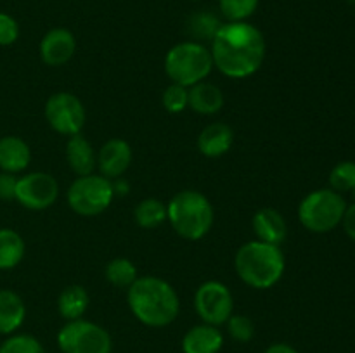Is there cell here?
Listing matches in <instances>:
<instances>
[{
  "instance_id": "cell-31",
  "label": "cell",
  "mask_w": 355,
  "mask_h": 353,
  "mask_svg": "<svg viewBox=\"0 0 355 353\" xmlns=\"http://www.w3.org/2000/svg\"><path fill=\"white\" fill-rule=\"evenodd\" d=\"M19 38V24L10 14L0 12V47L12 45Z\"/></svg>"
},
{
  "instance_id": "cell-28",
  "label": "cell",
  "mask_w": 355,
  "mask_h": 353,
  "mask_svg": "<svg viewBox=\"0 0 355 353\" xmlns=\"http://www.w3.org/2000/svg\"><path fill=\"white\" fill-rule=\"evenodd\" d=\"M0 353H45V348L35 336L14 334L0 345Z\"/></svg>"
},
{
  "instance_id": "cell-11",
  "label": "cell",
  "mask_w": 355,
  "mask_h": 353,
  "mask_svg": "<svg viewBox=\"0 0 355 353\" xmlns=\"http://www.w3.org/2000/svg\"><path fill=\"white\" fill-rule=\"evenodd\" d=\"M59 196L58 180L45 172H31L17 179L14 201L31 211L51 208Z\"/></svg>"
},
{
  "instance_id": "cell-5",
  "label": "cell",
  "mask_w": 355,
  "mask_h": 353,
  "mask_svg": "<svg viewBox=\"0 0 355 353\" xmlns=\"http://www.w3.org/2000/svg\"><path fill=\"white\" fill-rule=\"evenodd\" d=\"M214 69L210 48L201 42H180L173 45L165 57V73L172 83L182 87H193L205 82Z\"/></svg>"
},
{
  "instance_id": "cell-13",
  "label": "cell",
  "mask_w": 355,
  "mask_h": 353,
  "mask_svg": "<svg viewBox=\"0 0 355 353\" xmlns=\"http://www.w3.org/2000/svg\"><path fill=\"white\" fill-rule=\"evenodd\" d=\"M132 158L134 154H132V147L127 141L110 138L107 142H104L97 154V166H99L101 175L110 180L118 179L127 172Z\"/></svg>"
},
{
  "instance_id": "cell-4",
  "label": "cell",
  "mask_w": 355,
  "mask_h": 353,
  "mask_svg": "<svg viewBox=\"0 0 355 353\" xmlns=\"http://www.w3.org/2000/svg\"><path fill=\"white\" fill-rule=\"evenodd\" d=\"M214 206L200 190H180L166 204V220L177 235L187 241L205 237L214 225Z\"/></svg>"
},
{
  "instance_id": "cell-35",
  "label": "cell",
  "mask_w": 355,
  "mask_h": 353,
  "mask_svg": "<svg viewBox=\"0 0 355 353\" xmlns=\"http://www.w3.org/2000/svg\"><path fill=\"white\" fill-rule=\"evenodd\" d=\"M111 182H113V192H114V196H125V194L128 192V183L125 182L123 179H121V176H118V179H114V180H111Z\"/></svg>"
},
{
  "instance_id": "cell-21",
  "label": "cell",
  "mask_w": 355,
  "mask_h": 353,
  "mask_svg": "<svg viewBox=\"0 0 355 353\" xmlns=\"http://www.w3.org/2000/svg\"><path fill=\"white\" fill-rule=\"evenodd\" d=\"M89 308V293L83 286L73 284L64 287L58 298V310L64 320H78Z\"/></svg>"
},
{
  "instance_id": "cell-22",
  "label": "cell",
  "mask_w": 355,
  "mask_h": 353,
  "mask_svg": "<svg viewBox=\"0 0 355 353\" xmlns=\"http://www.w3.org/2000/svg\"><path fill=\"white\" fill-rule=\"evenodd\" d=\"M24 239L12 228H0V270H10L24 258Z\"/></svg>"
},
{
  "instance_id": "cell-18",
  "label": "cell",
  "mask_w": 355,
  "mask_h": 353,
  "mask_svg": "<svg viewBox=\"0 0 355 353\" xmlns=\"http://www.w3.org/2000/svg\"><path fill=\"white\" fill-rule=\"evenodd\" d=\"M66 161H68L69 168L76 175L83 176L94 173V168L97 166V156L90 142L83 135L76 134L68 138V144H66Z\"/></svg>"
},
{
  "instance_id": "cell-26",
  "label": "cell",
  "mask_w": 355,
  "mask_h": 353,
  "mask_svg": "<svg viewBox=\"0 0 355 353\" xmlns=\"http://www.w3.org/2000/svg\"><path fill=\"white\" fill-rule=\"evenodd\" d=\"M220 21L211 12H198L189 19V33L198 40H211L220 28Z\"/></svg>"
},
{
  "instance_id": "cell-3",
  "label": "cell",
  "mask_w": 355,
  "mask_h": 353,
  "mask_svg": "<svg viewBox=\"0 0 355 353\" xmlns=\"http://www.w3.org/2000/svg\"><path fill=\"white\" fill-rule=\"evenodd\" d=\"M234 269L246 286L253 289H269L283 277L286 260L279 246L255 239L245 242L236 251Z\"/></svg>"
},
{
  "instance_id": "cell-1",
  "label": "cell",
  "mask_w": 355,
  "mask_h": 353,
  "mask_svg": "<svg viewBox=\"0 0 355 353\" xmlns=\"http://www.w3.org/2000/svg\"><path fill=\"white\" fill-rule=\"evenodd\" d=\"M266 38L248 21L220 24L211 38L214 68L229 78H248L255 75L266 59Z\"/></svg>"
},
{
  "instance_id": "cell-25",
  "label": "cell",
  "mask_w": 355,
  "mask_h": 353,
  "mask_svg": "<svg viewBox=\"0 0 355 353\" xmlns=\"http://www.w3.org/2000/svg\"><path fill=\"white\" fill-rule=\"evenodd\" d=\"M260 0H218L220 14L227 19V23L246 21L259 9Z\"/></svg>"
},
{
  "instance_id": "cell-17",
  "label": "cell",
  "mask_w": 355,
  "mask_h": 353,
  "mask_svg": "<svg viewBox=\"0 0 355 353\" xmlns=\"http://www.w3.org/2000/svg\"><path fill=\"white\" fill-rule=\"evenodd\" d=\"M31 161L30 145L16 135L0 138V172L19 173L28 168Z\"/></svg>"
},
{
  "instance_id": "cell-29",
  "label": "cell",
  "mask_w": 355,
  "mask_h": 353,
  "mask_svg": "<svg viewBox=\"0 0 355 353\" xmlns=\"http://www.w3.org/2000/svg\"><path fill=\"white\" fill-rule=\"evenodd\" d=\"M163 107H165L168 113H182L184 109H187L189 106V89L182 85H177V83H172L165 89L162 97Z\"/></svg>"
},
{
  "instance_id": "cell-9",
  "label": "cell",
  "mask_w": 355,
  "mask_h": 353,
  "mask_svg": "<svg viewBox=\"0 0 355 353\" xmlns=\"http://www.w3.org/2000/svg\"><path fill=\"white\" fill-rule=\"evenodd\" d=\"M45 120L61 135H76L85 125L87 113L83 102L71 92L52 93L45 102Z\"/></svg>"
},
{
  "instance_id": "cell-36",
  "label": "cell",
  "mask_w": 355,
  "mask_h": 353,
  "mask_svg": "<svg viewBox=\"0 0 355 353\" xmlns=\"http://www.w3.org/2000/svg\"><path fill=\"white\" fill-rule=\"evenodd\" d=\"M352 192H354V199H355V187L352 189Z\"/></svg>"
},
{
  "instance_id": "cell-33",
  "label": "cell",
  "mask_w": 355,
  "mask_h": 353,
  "mask_svg": "<svg viewBox=\"0 0 355 353\" xmlns=\"http://www.w3.org/2000/svg\"><path fill=\"white\" fill-rule=\"evenodd\" d=\"M342 225L345 234L349 235L352 241H355V203L350 204V206H347L345 213H343V218H342Z\"/></svg>"
},
{
  "instance_id": "cell-34",
  "label": "cell",
  "mask_w": 355,
  "mask_h": 353,
  "mask_svg": "<svg viewBox=\"0 0 355 353\" xmlns=\"http://www.w3.org/2000/svg\"><path fill=\"white\" fill-rule=\"evenodd\" d=\"M263 353H298V352L293 348V346L288 345V343H274V345H270Z\"/></svg>"
},
{
  "instance_id": "cell-24",
  "label": "cell",
  "mask_w": 355,
  "mask_h": 353,
  "mask_svg": "<svg viewBox=\"0 0 355 353\" xmlns=\"http://www.w3.org/2000/svg\"><path fill=\"white\" fill-rule=\"evenodd\" d=\"M106 279L114 287H130L137 279V266L128 258H113L106 265Z\"/></svg>"
},
{
  "instance_id": "cell-30",
  "label": "cell",
  "mask_w": 355,
  "mask_h": 353,
  "mask_svg": "<svg viewBox=\"0 0 355 353\" xmlns=\"http://www.w3.org/2000/svg\"><path fill=\"white\" fill-rule=\"evenodd\" d=\"M225 324H227L229 336L238 343H250L253 339V336H255V324L246 315L232 314Z\"/></svg>"
},
{
  "instance_id": "cell-15",
  "label": "cell",
  "mask_w": 355,
  "mask_h": 353,
  "mask_svg": "<svg viewBox=\"0 0 355 353\" xmlns=\"http://www.w3.org/2000/svg\"><path fill=\"white\" fill-rule=\"evenodd\" d=\"M222 346H224V336L220 329L205 322L191 327L182 338L184 353H218Z\"/></svg>"
},
{
  "instance_id": "cell-20",
  "label": "cell",
  "mask_w": 355,
  "mask_h": 353,
  "mask_svg": "<svg viewBox=\"0 0 355 353\" xmlns=\"http://www.w3.org/2000/svg\"><path fill=\"white\" fill-rule=\"evenodd\" d=\"M194 113L215 114L224 107V93L217 85L200 82L189 87V106Z\"/></svg>"
},
{
  "instance_id": "cell-6",
  "label": "cell",
  "mask_w": 355,
  "mask_h": 353,
  "mask_svg": "<svg viewBox=\"0 0 355 353\" xmlns=\"http://www.w3.org/2000/svg\"><path fill=\"white\" fill-rule=\"evenodd\" d=\"M347 203L340 192L333 189H318L307 194L298 206V220L314 234L331 232L342 224Z\"/></svg>"
},
{
  "instance_id": "cell-10",
  "label": "cell",
  "mask_w": 355,
  "mask_h": 353,
  "mask_svg": "<svg viewBox=\"0 0 355 353\" xmlns=\"http://www.w3.org/2000/svg\"><path fill=\"white\" fill-rule=\"evenodd\" d=\"M194 308L205 324L218 327L225 324L234 311V298L224 282L207 280L196 289Z\"/></svg>"
},
{
  "instance_id": "cell-19",
  "label": "cell",
  "mask_w": 355,
  "mask_h": 353,
  "mask_svg": "<svg viewBox=\"0 0 355 353\" xmlns=\"http://www.w3.org/2000/svg\"><path fill=\"white\" fill-rule=\"evenodd\" d=\"M26 317L24 301L16 291L0 289V334L16 332Z\"/></svg>"
},
{
  "instance_id": "cell-14",
  "label": "cell",
  "mask_w": 355,
  "mask_h": 353,
  "mask_svg": "<svg viewBox=\"0 0 355 353\" xmlns=\"http://www.w3.org/2000/svg\"><path fill=\"white\" fill-rule=\"evenodd\" d=\"M252 227L257 235V241L269 242V244L279 246L288 235L286 220L274 208H262V210L257 211L253 215Z\"/></svg>"
},
{
  "instance_id": "cell-23",
  "label": "cell",
  "mask_w": 355,
  "mask_h": 353,
  "mask_svg": "<svg viewBox=\"0 0 355 353\" xmlns=\"http://www.w3.org/2000/svg\"><path fill=\"white\" fill-rule=\"evenodd\" d=\"M134 218L137 221L139 227L142 228H156L166 220V204L156 197H148L142 199L141 203L135 206Z\"/></svg>"
},
{
  "instance_id": "cell-12",
  "label": "cell",
  "mask_w": 355,
  "mask_h": 353,
  "mask_svg": "<svg viewBox=\"0 0 355 353\" xmlns=\"http://www.w3.org/2000/svg\"><path fill=\"white\" fill-rule=\"evenodd\" d=\"M76 38L66 28H52L40 40V57L47 66L58 68L75 55Z\"/></svg>"
},
{
  "instance_id": "cell-7",
  "label": "cell",
  "mask_w": 355,
  "mask_h": 353,
  "mask_svg": "<svg viewBox=\"0 0 355 353\" xmlns=\"http://www.w3.org/2000/svg\"><path fill=\"white\" fill-rule=\"evenodd\" d=\"M113 197V182L96 173L78 176L66 194L69 208L80 217H97L110 208Z\"/></svg>"
},
{
  "instance_id": "cell-2",
  "label": "cell",
  "mask_w": 355,
  "mask_h": 353,
  "mask_svg": "<svg viewBox=\"0 0 355 353\" xmlns=\"http://www.w3.org/2000/svg\"><path fill=\"white\" fill-rule=\"evenodd\" d=\"M127 301L134 317L148 327H166L179 317V294L162 277H137L128 287Z\"/></svg>"
},
{
  "instance_id": "cell-32",
  "label": "cell",
  "mask_w": 355,
  "mask_h": 353,
  "mask_svg": "<svg viewBox=\"0 0 355 353\" xmlns=\"http://www.w3.org/2000/svg\"><path fill=\"white\" fill-rule=\"evenodd\" d=\"M17 176L14 173L0 172V199L12 201L16 197Z\"/></svg>"
},
{
  "instance_id": "cell-27",
  "label": "cell",
  "mask_w": 355,
  "mask_h": 353,
  "mask_svg": "<svg viewBox=\"0 0 355 353\" xmlns=\"http://www.w3.org/2000/svg\"><path fill=\"white\" fill-rule=\"evenodd\" d=\"M329 185L336 192H350L355 187V163L342 161L333 166L329 173Z\"/></svg>"
},
{
  "instance_id": "cell-8",
  "label": "cell",
  "mask_w": 355,
  "mask_h": 353,
  "mask_svg": "<svg viewBox=\"0 0 355 353\" xmlns=\"http://www.w3.org/2000/svg\"><path fill=\"white\" fill-rule=\"evenodd\" d=\"M58 346L62 353H111L113 341L103 325L78 318L59 329Z\"/></svg>"
},
{
  "instance_id": "cell-16",
  "label": "cell",
  "mask_w": 355,
  "mask_h": 353,
  "mask_svg": "<svg viewBox=\"0 0 355 353\" xmlns=\"http://www.w3.org/2000/svg\"><path fill=\"white\" fill-rule=\"evenodd\" d=\"M234 142V132L225 123H211L201 130L198 137V149L207 158H220Z\"/></svg>"
}]
</instances>
